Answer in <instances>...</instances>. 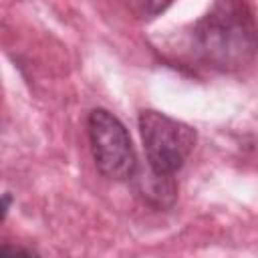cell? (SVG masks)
Masks as SVG:
<instances>
[{
    "label": "cell",
    "mask_w": 258,
    "mask_h": 258,
    "mask_svg": "<svg viewBox=\"0 0 258 258\" xmlns=\"http://www.w3.org/2000/svg\"><path fill=\"white\" fill-rule=\"evenodd\" d=\"M173 0H127L129 10L137 16V18H155L161 12H165L171 6Z\"/></svg>",
    "instance_id": "5b68a950"
},
{
    "label": "cell",
    "mask_w": 258,
    "mask_h": 258,
    "mask_svg": "<svg viewBox=\"0 0 258 258\" xmlns=\"http://www.w3.org/2000/svg\"><path fill=\"white\" fill-rule=\"evenodd\" d=\"M194 54L210 69L232 73L258 54V24L244 0H218L191 30Z\"/></svg>",
    "instance_id": "6da1fadb"
},
{
    "label": "cell",
    "mask_w": 258,
    "mask_h": 258,
    "mask_svg": "<svg viewBox=\"0 0 258 258\" xmlns=\"http://www.w3.org/2000/svg\"><path fill=\"white\" fill-rule=\"evenodd\" d=\"M141 194L143 198H147V202L155 206H169L175 198V187L171 183V177L157 175L151 171V177L145 179L141 185Z\"/></svg>",
    "instance_id": "277c9868"
},
{
    "label": "cell",
    "mask_w": 258,
    "mask_h": 258,
    "mask_svg": "<svg viewBox=\"0 0 258 258\" xmlns=\"http://www.w3.org/2000/svg\"><path fill=\"white\" fill-rule=\"evenodd\" d=\"M139 133L149 169L165 177H173L183 167L198 141L194 127L153 109L141 111Z\"/></svg>",
    "instance_id": "7a4b0ae2"
},
{
    "label": "cell",
    "mask_w": 258,
    "mask_h": 258,
    "mask_svg": "<svg viewBox=\"0 0 258 258\" xmlns=\"http://www.w3.org/2000/svg\"><path fill=\"white\" fill-rule=\"evenodd\" d=\"M91 153L99 173L111 181H129L137 173V155L127 127L107 109H93L87 117Z\"/></svg>",
    "instance_id": "3957f363"
},
{
    "label": "cell",
    "mask_w": 258,
    "mask_h": 258,
    "mask_svg": "<svg viewBox=\"0 0 258 258\" xmlns=\"http://www.w3.org/2000/svg\"><path fill=\"white\" fill-rule=\"evenodd\" d=\"M10 202H12V196L6 191V194L2 196V220L8 216V210H10Z\"/></svg>",
    "instance_id": "52a82bcc"
},
{
    "label": "cell",
    "mask_w": 258,
    "mask_h": 258,
    "mask_svg": "<svg viewBox=\"0 0 258 258\" xmlns=\"http://www.w3.org/2000/svg\"><path fill=\"white\" fill-rule=\"evenodd\" d=\"M0 252L2 254H6V252H12V254H36L34 250H30V248H22V246H8V244H4L2 248H0Z\"/></svg>",
    "instance_id": "8992f818"
}]
</instances>
